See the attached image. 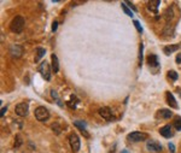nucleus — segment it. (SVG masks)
Returning a JSON list of instances; mask_svg holds the SVG:
<instances>
[{
  "mask_svg": "<svg viewBox=\"0 0 181 153\" xmlns=\"http://www.w3.org/2000/svg\"><path fill=\"white\" fill-rule=\"evenodd\" d=\"M57 25H58V22L55 21V22L52 23V31H56V30H57Z\"/></svg>",
  "mask_w": 181,
  "mask_h": 153,
  "instance_id": "obj_29",
  "label": "nucleus"
},
{
  "mask_svg": "<svg viewBox=\"0 0 181 153\" xmlns=\"http://www.w3.org/2000/svg\"><path fill=\"white\" fill-rule=\"evenodd\" d=\"M147 64H149V66H151V68H157L158 64H159L157 56H156V54H150V56L147 57Z\"/></svg>",
  "mask_w": 181,
  "mask_h": 153,
  "instance_id": "obj_11",
  "label": "nucleus"
},
{
  "mask_svg": "<svg viewBox=\"0 0 181 153\" xmlns=\"http://www.w3.org/2000/svg\"><path fill=\"white\" fill-rule=\"evenodd\" d=\"M29 112V106L27 103H19L16 106V113L21 117H25Z\"/></svg>",
  "mask_w": 181,
  "mask_h": 153,
  "instance_id": "obj_6",
  "label": "nucleus"
},
{
  "mask_svg": "<svg viewBox=\"0 0 181 153\" xmlns=\"http://www.w3.org/2000/svg\"><path fill=\"white\" fill-rule=\"evenodd\" d=\"M75 127H77V128H79L83 134H85V136L86 137H89V135H88V133H87V130H86V123L85 122H80V121H76L75 123Z\"/></svg>",
  "mask_w": 181,
  "mask_h": 153,
  "instance_id": "obj_14",
  "label": "nucleus"
},
{
  "mask_svg": "<svg viewBox=\"0 0 181 153\" xmlns=\"http://www.w3.org/2000/svg\"><path fill=\"white\" fill-rule=\"evenodd\" d=\"M5 112H6V107H3V109H1V117H4Z\"/></svg>",
  "mask_w": 181,
  "mask_h": 153,
  "instance_id": "obj_32",
  "label": "nucleus"
},
{
  "mask_svg": "<svg viewBox=\"0 0 181 153\" xmlns=\"http://www.w3.org/2000/svg\"><path fill=\"white\" fill-rule=\"evenodd\" d=\"M10 54L14 58H21V56L23 54V48L19 45H12L10 47Z\"/></svg>",
  "mask_w": 181,
  "mask_h": 153,
  "instance_id": "obj_7",
  "label": "nucleus"
},
{
  "mask_svg": "<svg viewBox=\"0 0 181 153\" xmlns=\"http://www.w3.org/2000/svg\"><path fill=\"white\" fill-rule=\"evenodd\" d=\"M159 4H161V1H158V0H152V1H149V3H147L149 10L152 11V12H157Z\"/></svg>",
  "mask_w": 181,
  "mask_h": 153,
  "instance_id": "obj_13",
  "label": "nucleus"
},
{
  "mask_svg": "<svg viewBox=\"0 0 181 153\" xmlns=\"http://www.w3.org/2000/svg\"><path fill=\"white\" fill-rule=\"evenodd\" d=\"M167 101H168V104H169V106H172L173 109H177L176 100H175L174 95L170 92H167Z\"/></svg>",
  "mask_w": 181,
  "mask_h": 153,
  "instance_id": "obj_12",
  "label": "nucleus"
},
{
  "mask_svg": "<svg viewBox=\"0 0 181 153\" xmlns=\"http://www.w3.org/2000/svg\"><path fill=\"white\" fill-rule=\"evenodd\" d=\"M39 72L41 74V76L46 80V81H50L51 80V68L48 65L47 61H42L40 65H39Z\"/></svg>",
  "mask_w": 181,
  "mask_h": 153,
  "instance_id": "obj_4",
  "label": "nucleus"
},
{
  "mask_svg": "<svg viewBox=\"0 0 181 153\" xmlns=\"http://www.w3.org/2000/svg\"><path fill=\"white\" fill-rule=\"evenodd\" d=\"M174 127L176 130H181V117H176L174 119Z\"/></svg>",
  "mask_w": 181,
  "mask_h": 153,
  "instance_id": "obj_23",
  "label": "nucleus"
},
{
  "mask_svg": "<svg viewBox=\"0 0 181 153\" xmlns=\"http://www.w3.org/2000/svg\"><path fill=\"white\" fill-rule=\"evenodd\" d=\"M127 4H128V5H129V6H131V7H132V9H133V10H134V11H136V7H135V6H134V5H133V4H132V3H131V1H128V3H127Z\"/></svg>",
  "mask_w": 181,
  "mask_h": 153,
  "instance_id": "obj_31",
  "label": "nucleus"
},
{
  "mask_svg": "<svg viewBox=\"0 0 181 153\" xmlns=\"http://www.w3.org/2000/svg\"><path fill=\"white\" fill-rule=\"evenodd\" d=\"M146 147L150 152H154V153H157V152H161L162 151V146L159 145V142L157 141H153V140H150V141L146 144Z\"/></svg>",
  "mask_w": 181,
  "mask_h": 153,
  "instance_id": "obj_8",
  "label": "nucleus"
},
{
  "mask_svg": "<svg viewBox=\"0 0 181 153\" xmlns=\"http://www.w3.org/2000/svg\"><path fill=\"white\" fill-rule=\"evenodd\" d=\"M24 24H25L24 17H22V16H16L14 19L11 21L10 29H11V31H14V33H16V34H19V33H22L23 29H24Z\"/></svg>",
  "mask_w": 181,
  "mask_h": 153,
  "instance_id": "obj_1",
  "label": "nucleus"
},
{
  "mask_svg": "<svg viewBox=\"0 0 181 153\" xmlns=\"http://www.w3.org/2000/svg\"><path fill=\"white\" fill-rule=\"evenodd\" d=\"M51 60H52V69L55 72H58L59 71V60L57 58L56 54H52L51 56Z\"/></svg>",
  "mask_w": 181,
  "mask_h": 153,
  "instance_id": "obj_15",
  "label": "nucleus"
},
{
  "mask_svg": "<svg viewBox=\"0 0 181 153\" xmlns=\"http://www.w3.org/2000/svg\"><path fill=\"white\" fill-rule=\"evenodd\" d=\"M134 23V25H135V28H136V30L139 31V33H143V28H141V24L138 22V21H134L133 22Z\"/></svg>",
  "mask_w": 181,
  "mask_h": 153,
  "instance_id": "obj_28",
  "label": "nucleus"
},
{
  "mask_svg": "<svg viewBox=\"0 0 181 153\" xmlns=\"http://www.w3.org/2000/svg\"><path fill=\"white\" fill-rule=\"evenodd\" d=\"M35 118L40 122H46L50 118V111L45 106H39L35 109Z\"/></svg>",
  "mask_w": 181,
  "mask_h": 153,
  "instance_id": "obj_2",
  "label": "nucleus"
},
{
  "mask_svg": "<svg viewBox=\"0 0 181 153\" xmlns=\"http://www.w3.org/2000/svg\"><path fill=\"white\" fill-rule=\"evenodd\" d=\"M98 113H99L100 116H101L103 118H104V119H106V121H111V119H113L112 113H111V110H110L109 107H100L99 111H98Z\"/></svg>",
  "mask_w": 181,
  "mask_h": 153,
  "instance_id": "obj_9",
  "label": "nucleus"
},
{
  "mask_svg": "<svg viewBox=\"0 0 181 153\" xmlns=\"http://www.w3.org/2000/svg\"><path fill=\"white\" fill-rule=\"evenodd\" d=\"M51 128H52V130H53V132H55L57 135H59V134H60V132H62L60 124H59V123H57V122H56V123H53L52 125H51Z\"/></svg>",
  "mask_w": 181,
  "mask_h": 153,
  "instance_id": "obj_20",
  "label": "nucleus"
},
{
  "mask_svg": "<svg viewBox=\"0 0 181 153\" xmlns=\"http://www.w3.org/2000/svg\"><path fill=\"white\" fill-rule=\"evenodd\" d=\"M158 116L162 118H170L173 116V112L170 110H167V109H162L158 111Z\"/></svg>",
  "mask_w": 181,
  "mask_h": 153,
  "instance_id": "obj_16",
  "label": "nucleus"
},
{
  "mask_svg": "<svg viewBox=\"0 0 181 153\" xmlns=\"http://www.w3.org/2000/svg\"><path fill=\"white\" fill-rule=\"evenodd\" d=\"M122 9H123V11H124V14L126 15H128L129 17H133V12L129 10L128 7H127V5H126V3H122Z\"/></svg>",
  "mask_w": 181,
  "mask_h": 153,
  "instance_id": "obj_24",
  "label": "nucleus"
},
{
  "mask_svg": "<svg viewBox=\"0 0 181 153\" xmlns=\"http://www.w3.org/2000/svg\"><path fill=\"white\" fill-rule=\"evenodd\" d=\"M168 77H169V79H172L173 81H176L179 76H177L176 71H174V70H170V71H168Z\"/></svg>",
  "mask_w": 181,
  "mask_h": 153,
  "instance_id": "obj_22",
  "label": "nucleus"
},
{
  "mask_svg": "<svg viewBox=\"0 0 181 153\" xmlns=\"http://www.w3.org/2000/svg\"><path fill=\"white\" fill-rule=\"evenodd\" d=\"M146 139H147V135L145 133H141V132H133L127 136V140L129 142H140Z\"/></svg>",
  "mask_w": 181,
  "mask_h": 153,
  "instance_id": "obj_3",
  "label": "nucleus"
},
{
  "mask_svg": "<svg viewBox=\"0 0 181 153\" xmlns=\"http://www.w3.org/2000/svg\"><path fill=\"white\" fill-rule=\"evenodd\" d=\"M51 95H52V98L57 101V104L60 106V107H63V103H62V101H60V99L58 98V94H57V92L56 91H53V89H52V91H51Z\"/></svg>",
  "mask_w": 181,
  "mask_h": 153,
  "instance_id": "obj_21",
  "label": "nucleus"
},
{
  "mask_svg": "<svg viewBox=\"0 0 181 153\" xmlns=\"http://www.w3.org/2000/svg\"><path fill=\"white\" fill-rule=\"evenodd\" d=\"M69 145L73 149V152H79L81 142H80V137L76 134H70L69 135Z\"/></svg>",
  "mask_w": 181,
  "mask_h": 153,
  "instance_id": "obj_5",
  "label": "nucleus"
},
{
  "mask_svg": "<svg viewBox=\"0 0 181 153\" xmlns=\"http://www.w3.org/2000/svg\"><path fill=\"white\" fill-rule=\"evenodd\" d=\"M168 147H169V149H170L172 153H175V146L173 144H169V145H168Z\"/></svg>",
  "mask_w": 181,
  "mask_h": 153,
  "instance_id": "obj_30",
  "label": "nucleus"
},
{
  "mask_svg": "<svg viewBox=\"0 0 181 153\" xmlns=\"http://www.w3.org/2000/svg\"><path fill=\"white\" fill-rule=\"evenodd\" d=\"M141 63H143V45H140V49H139V65L141 66Z\"/></svg>",
  "mask_w": 181,
  "mask_h": 153,
  "instance_id": "obj_27",
  "label": "nucleus"
},
{
  "mask_svg": "<svg viewBox=\"0 0 181 153\" xmlns=\"http://www.w3.org/2000/svg\"><path fill=\"white\" fill-rule=\"evenodd\" d=\"M121 153H129V152H128V151H127V149H123V151H122V152H121Z\"/></svg>",
  "mask_w": 181,
  "mask_h": 153,
  "instance_id": "obj_34",
  "label": "nucleus"
},
{
  "mask_svg": "<svg viewBox=\"0 0 181 153\" xmlns=\"http://www.w3.org/2000/svg\"><path fill=\"white\" fill-rule=\"evenodd\" d=\"M174 33V28L170 27V25H167V27L164 28V31H163V35L164 36H172Z\"/></svg>",
  "mask_w": 181,
  "mask_h": 153,
  "instance_id": "obj_19",
  "label": "nucleus"
},
{
  "mask_svg": "<svg viewBox=\"0 0 181 153\" xmlns=\"http://www.w3.org/2000/svg\"><path fill=\"white\" fill-rule=\"evenodd\" d=\"M176 61H177V63H180V61H181V54H179V56L176 57Z\"/></svg>",
  "mask_w": 181,
  "mask_h": 153,
  "instance_id": "obj_33",
  "label": "nucleus"
},
{
  "mask_svg": "<svg viewBox=\"0 0 181 153\" xmlns=\"http://www.w3.org/2000/svg\"><path fill=\"white\" fill-rule=\"evenodd\" d=\"M44 54H45V49L44 48H37L36 49V57H35V61H39L42 57H44Z\"/></svg>",
  "mask_w": 181,
  "mask_h": 153,
  "instance_id": "obj_18",
  "label": "nucleus"
},
{
  "mask_svg": "<svg viewBox=\"0 0 181 153\" xmlns=\"http://www.w3.org/2000/svg\"><path fill=\"white\" fill-rule=\"evenodd\" d=\"M176 49H179V45H172V46H167L163 48V52L167 54V56H169L172 54L173 52H175Z\"/></svg>",
  "mask_w": 181,
  "mask_h": 153,
  "instance_id": "obj_17",
  "label": "nucleus"
},
{
  "mask_svg": "<svg viewBox=\"0 0 181 153\" xmlns=\"http://www.w3.org/2000/svg\"><path fill=\"white\" fill-rule=\"evenodd\" d=\"M159 134L163 137H167V139H169V137H172L174 135L173 132H172V127L170 125H164V127H162V128L159 129Z\"/></svg>",
  "mask_w": 181,
  "mask_h": 153,
  "instance_id": "obj_10",
  "label": "nucleus"
},
{
  "mask_svg": "<svg viewBox=\"0 0 181 153\" xmlns=\"http://www.w3.org/2000/svg\"><path fill=\"white\" fill-rule=\"evenodd\" d=\"M75 103H79V100H77V99L75 98V95H73V97H71V100H70V101H68V104H69V106H70V107L75 109V107H76V104H75Z\"/></svg>",
  "mask_w": 181,
  "mask_h": 153,
  "instance_id": "obj_26",
  "label": "nucleus"
},
{
  "mask_svg": "<svg viewBox=\"0 0 181 153\" xmlns=\"http://www.w3.org/2000/svg\"><path fill=\"white\" fill-rule=\"evenodd\" d=\"M22 137L19 136V135H16V139H15V145H14V147L15 148H18L21 145H22Z\"/></svg>",
  "mask_w": 181,
  "mask_h": 153,
  "instance_id": "obj_25",
  "label": "nucleus"
}]
</instances>
